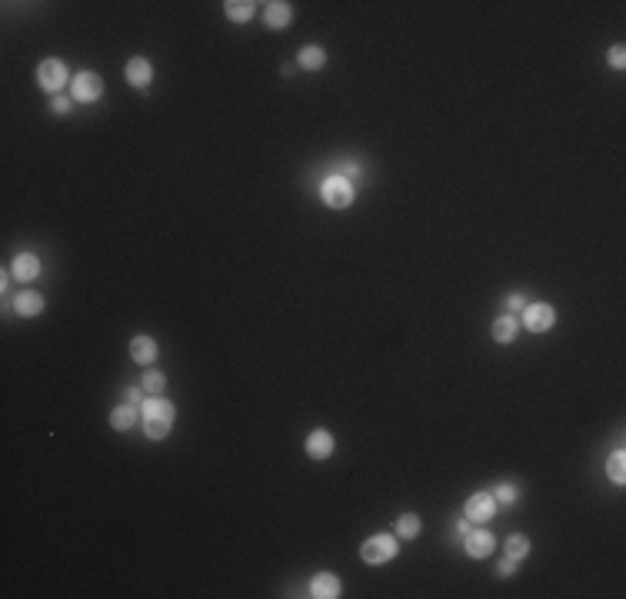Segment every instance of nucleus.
Wrapping results in <instances>:
<instances>
[{
    "label": "nucleus",
    "instance_id": "393cba45",
    "mask_svg": "<svg viewBox=\"0 0 626 599\" xmlns=\"http://www.w3.org/2000/svg\"><path fill=\"white\" fill-rule=\"evenodd\" d=\"M610 64L616 70H623V64H626V50H623V47H613V50H610Z\"/></svg>",
    "mask_w": 626,
    "mask_h": 599
},
{
    "label": "nucleus",
    "instance_id": "9b49d317",
    "mask_svg": "<svg viewBox=\"0 0 626 599\" xmlns=\"http://www.w3.org/2000/svg\"><path fill=\"white\" fill-rule=\"evenodd\" d=\"M127 80L134 87H140V90H147V84L153 80V67L143 60V57H134L130 64H127Z\"/></svg>",
    "mask_w": 626,
    "mask_h": 599
},
{
    "label": "nucleus",
    "instance_id": "423d86ee",
    "mask_svg": "<svg viewBox=\"0 0 626 599\" xmlns=\"http://www.w3.org/2000/svg\"><path fill=\"white\" fill-rule=\"evenodd\" d=\"M37 80L47 94H57L60 87L67 84V67L60 64V60H43L41 67H37Z\"/></svg>",
    "mask_w": 626,
    "mask_h": 599
},
{
    "label": "nucleus",
    "instance_id": "f8f14e48",
    "mask_svg": "<svg viewBox=\"0 0 626 599\" xmlns=\"http://www.w3.org/2000/svg\"><path fill=\"white\" fill-rule=\"evenodd\" d=\"M130 356L137 363H143V366H150L157 360V343H153L150 336H134L130 340Z\"/></svg>",
    "mask_w": 626,
    "mask_h": 599
},
{
    "label": "nucleus",
    "instance_id": "f257e3e1",
    "mask_svg": "<svg viewBox=\"0 0 626 599\" xmlns=\"http://www.w3.org/2000/svg\"><path fill=\"white\" fill-rule=\"evenodd\" d=\"M143 426H147V436L150 440H164L173 426V406L167 400H147L143 403Z\"/></svg>",
    "mask_w": 626,
    "mask_h": 599
},
{
    "label": "nucleus",
    "instance_id": "39448f33",
    "mask_svg": "<svg viewBox=\"0 0 626 599\" xmlns=\"http://www.w3.org/2000/svg\"><path fill=\"white\" fill-rule=\"evenodd\" d=\"M553 323H557V310L546 307V303H533V307L523 310V326L533 333H546Z\"/></svg>",
    "mask_w": 626,
    "mask_h": 599
},
{
    "label": "nucleus",
    "instance_id": "aec40b11",
    "mask_svg": "<svg viewBox=\"0 0 626 599\" xmlns=\"http://www.w3.org/2000/svg\"><path fill=\"white\" fill-rule=\"evenodd\" d=\"M529 553V540L523 536V533H513L510 540H506V556L510 559H523Z\"/></svg>",
    "mask_w": 626,
    "mask_h": 599
},
{
    "label": "nucleus",
    "instance_id": "6ab92c4d",
    "mask_svg": "<svg viewBox=\"0 0 626 599\" xmlns=\"http://www.w3.org/2000/svg\"><path fill=\"white\" fill-rule=\"evenodd\" d=\"M323 60H327V54H323L320 47H304L300 50V67L304 70H320Z\"/></svg>",
    "mask_w": 626,
    "mask_h": 599
},
{
    "label": "nucleus",
    "instance_id": "0eeeda50",
    "mask_svg": "<svg viewBox=\"0 0 626 599\" xmlns=\"http://www.w3.org/2000/svg\"><path fill=\"white\" fill-rule=\"evenodd\" d=\"M463 513H467L470 523H487L490 516L497 513V500L487 496V493H474V496L467 500V506H463Z\"/></svg>",
    "mask_w": 626,
    "mask_h": 599
},
{
    "label": "nucleus",
    "instance_id": "1a4fd4ad",
    "mask_svg": "<svg viewBox=\"0 0 626 599\" xmlns=\"http://www.w3.org/2000/svg\"><path fill=\"white\" fill-rule=\"evenodd\" d=\"M334 453V436L327 430H313L306 436V456H313V460H327Z\"/></svg>",
    "mask_w": 626,
    "mask_h": 599
},
{
    "label": "nucleus",
    "instance_id": "cd10ccee",
    "mask_svg": "<svg viewBox=\"0 0 626 599\" xmlns=\"http://www.w3.org/2000/svg\"><path fill=\"white\" fill-rule=\"evenodd\" d=\"M470 530H474V523H470V519L463 516V519H460V523H457V533H460V536H467V533H470Z\"/></svg>",
    "mask_w": 626,
    "mask_h": 599
},
{
    "label": "nucleus",
    "instance_id": "a211bd4d",
    "mask_svg": "<svg viewBox=\"0 0 626 599\" xmlns=\"http://www.w3.org/2000/svg\"><path fill=\"white\" fill-rule=\"evenodd\" d=\"M223 7H227V17H230V20H250L257 3H250V0H227Z\"/></svg>",
    "mask_w": 626,
    "mask_h": 599
},
{
    "label": "nucleus",
    "instance_id": "ddd939ff",
    "mask_svg": "<svg viewBox=\"0 0 626 599\" xmlns=\"http://www.w3.org/2000/svg\"><path fill=\"white\" fill-rule=\"evenodd\" d=\"M37 273H41V260H37L34 253H17L14 257V277L24 280V283H30Z\"/></svg>",
    "mask_w": 626,
    "mask_h": 599
},
{
    "label": "nucleus",
    "instance_id": "4468645a",
    "mask_svg": "<svg viewBox=\"0 0 626 599\" xmlns=\"http://www.w3.org/2000/svg\"><path fill=\"white\" fill-rule=\"evenodd\" d=\"M14 310L20 313V317H37V313L43 310V296H41V293H34V290L17 293V296H14Z\"/></svg>",
    "mask_w": 626,
    "mask_h": 599
},
{
    "label": "nucleus",
    "instance_id": "c756f323",
    "mask_svg": "<svg viewBox=\"0 0 626 599\" xmlns=\"http://www.w3.org/2000/svg\"><path fill=\"white\" fill-rule=\"evenodd\" d=\"M140 396H143V393H140L137 387H134V390H127V403H140Z\"/></svg>",
    "mask_w": 626,
    "mask_h": 599
},
{
    "label": "nucleus",
    "instance_id": "bb28decb",
    "mask_svg": "<svg viewBox=\"0 0 626 599\" xmlns=\"http://www.w3.org/2000/svg\"><path fill=\"white\" fill-rule=\"evenodd\" d=\"M513 563H516V559L506 556V559L500 563V566H497V572H500V576H510V572H513Z\"/></svg>",
    "mask_w": 626,
    "mask_h": 599
},
{
    "label": "nucleus",
    "instance_id": "2eb2a0df",
    "mask_svg": "<svg viewBox=\"0 0 626 599\" xmlns=\"http://www.w3.org/2000/svg\"><path fill=\"white\" fill-rule=\"evenodd\" d=\"M264 20H266V24H270V27H287V24H290V20H293L290 3H283V0H273V3H266Z\"/></svg>",
    "mask_w": 626,
    "mask_h": 599
},
{
    "label": "nucleus",
    "instance_id": "6e6552de",
    "mask_svg": "<svg viewBox=\"0 0 626 599\" xmlns=\"http://www.w3.org/2000/svg\"><path fill=\"white\" fill-rule=\"evenodd\" d=\"M467 556H474V559H487L490 553H493V533H487V530H470L467 533Z\"/></svg>",
    "mask_w": 626,
    "mask_h": 599
},
{
    "label": "nucleus",
    "instance_id": "5701e85b",
    "mask_svg": "<svg viewBox=\"0 0 626 599\" xmlns=\"http://www.w3.org/2000/svg\"><path fill=\"white\" fill-rule=\"evenodd\" d=\"M147 393H160L164 390V373H157V370H150L147 377H143V383H140Z\"/></svg>",
    "mask_w": 626,
    "mask_h": 599
},
{
    "label": "nucleus",
    "instance_id": "f03ea898",
    "mask_svg": "<svg viewBox=\"0 0 626 599\" xmlns=\"http://www.w3.org/2000/svg\"><path fill=\"white\" fill-rule=\"evenodd\" d=\"M323 200H327V207H334V210L350 207V203H353V183H350V177H343V173L327 177V180H323Z\"/></svg>",
    "mask_w": 626,
    "mask_h": 599
},
{
    "label": "nucleus",
    "instance_id": "4be33fe9",
    "mask_svg": "<svg viewBox=\"0 0 626 599\" xmlns=\"http://www.w3.org/2000/svg\"><path fill=\"white\" fill-rule=\"evenodd\" d=\"M397 536H400V540H413V536H420V519L417 516H400V519H397Z\"/></svg>",
    "mask_w": 626,
    "mask_h": 599
},
{
    "label": "nucleus",
    "instance_id": "412c9836",
    "mask_svg": "<svg viewBox=\"0 0 626 599\" xmlns=\"http://www.w3.org/2000/svg\"><path fill=\"white\" fill-rule=\"evenodd\" d=\"M610 479L616 483V486H623L626 483V456H623V449H616L610 456Z\"/></svg>",
    "mask_w": 626,
    "mask_h": 599
},
{
    "label": "nucleus",
    "instance_id": "dca6fc26",
    "mask_svg": "<svg viewBox=\"0 0 626 599\" xmlns=\"http://www.w3.org/2000/svg\"><path fill=\"white\" fill-rule=\"evenodd\" d=\"M490 333H493L497 343H510V340L516 336V317H513V313H503V317H497Z\"/></svg>",
    "mask_w": 626,
    "mask_h": 599
},
{
    "label": "nucleus",
    "instance_id": "9d476101",
    "mask_svg": "<svg viewBox=\"0 0 626 599\" xmlns=\"http://www.w3.org/2000/svg\"><path fill=\"white\" fill-rule=\"evenodd\" d=\"M310 596H313V599L340 596V579H336L334 572H320V576H313V579H310Z\"/></svg>",
    "mask_w": 626,
    "mask_h": 599
},
{
    "label": "nucleus",
    "instance_id": "20e7f679",
    "mask_svg": "<svg viewBox=\"0 0 626 599\" xmlns=\"http://www.w3.org/2000/svg\"><path fill=\"white\" fill-rule=\"evenodd\" d=\"M100 94H104V80H100L94 70H84V73L73 77V100L94 103V100H100Z\"/></svg>",
    "mask_w": 626,
    "mask_h": 599
},
{
    "label": "nucleus",
    "instance_id": "7ed1b4c3",
    "mask_svg": "<svg viewBox=\"0 0 626 599\" xmlns=\"http://www.w3.org/2000/svg\"><path fill=\"white\" fill-rule=\"evenodd\" d=\"M397 556V540L387 536V533H380L374 540H367L360 546V559L363 563H370V566H380V563H390V559Z\"/></svg>",
    "mask_w": 626,
    "mask_h": 599
},
{
    "label": "nucleus",
    "instance_id": "f3484780",
    "mask_svg": "<svg viewBox=\"0 0 626 599\" xmlns=\"http://www.w3.org/2000/svg\"><path fill=\"white\" fill-rule=\"evenodd\" d=\"M134 423H137V410H134V406H117V410L111 413L113 430H130Z\"/></svg>",
    "mask_w": 626,
    "mask_h": 599
},
{
    "label": "nucleus",
    "instance_id": "a878e982",
    "mask_svg": "<svg viewBox=\"0 0 626 599\" xmlns=\"http://www.w3.org/2000/svg\"><path fill=\"white\" fill-rule=\"evenodd\" d=\"M506 307H510V310H523V307H527V300H523V293H510V300H506Z\"/></svg>",
    "mask_w": 626,
    "mask_h": 599
},
{
    "label": "nucleus",
    "instance_id": "b1692460",
    "mask_svg": "<svg viewBox=\"0 0 626 599\" xmlns=\"http://www.w3.org/2000/svg\"><path fill=\"white\" fill-rule=\"evenodd\" d=\"M493 500H500L503 506H510V503H516V489L510 486V483H500V486H497V493H493Z\"/></svg>",
    "mask_w": 626,
    "mask_h": 599
},
{
    "label": "nucleus",
    "instance_id": "c85d7f7f",
    "mask_svg": "<svg viewBox=\"0 0 626 599\" xmlns=\"http://www.w3.org/2000/svg\"><path fill=\"white\" fill-rule=\"evenodd\" d=\"M54 110H57V113H67V110H70V100H67V97H57V100H54Z\"/></svg>",
    "mask_w": 626,
    "mask_h": 599
}]
</instances>
